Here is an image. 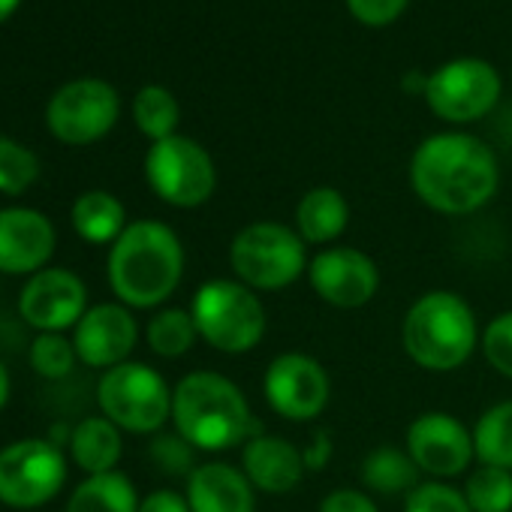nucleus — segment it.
<instances>
[{"label": "nucleus", "mask_w": 512, "mask_h": 512, "mask_svg": "<svg viewBox=\"0 0 512 512\" xmlns=\"http://www.w3.org/2000/svg\"><path fill=\"white\" fill-rule=\"evenodd\" d=\"M199 332L190 311L181 308H163L148 323V347L163 359H178L196 344Z\"/></svg>", "instance_id": "27"}, {"label": "nucleus", "mask_w": 512, "mask_h": 512, "mask_svg": "<svg viewBox=\"0 0 512 512\" xmlns=\"http://www.w3.org/2000/svg\"><path fill=\"white\" fill-rule=\"evenodd\" d=\"M136 341H139L136 317L130 314L127 305H115V302L88 308V314L79 320L73 332L79 362L91 368H103V371L121 362H130L127 356L133 353Z\"/></svg>", "instance_id": "16"}, {"label": "nucleus", "mask_w": 512, "mask_h": 512, "mask_svg": "<svg viewBox=\"0 0 512 512\" xmlns=\"http://www.w3.org/2000/svg\"><path fill=\"white\" fill-rule=\"evenodd\" d=\"M302 458H305L308 470H323L329 464V458H332V437H329V431H320L311 440V446L302 449Z\"/></svg>", "instance_id": "37"}, {"label": "nucleus", "mask_w": 512, "mask_h": 512, "mask_svg": "<svg viewBox=\"0 0 512 512\" xmlns=\"http://www.w3.org/2000/svg\"><path fill=\"white\" fill-rule=\"evenodd\" d=\"M256 488L244 470L226 461H205L187 476L190 512H256Z\"/></svg>", "instance_id": "19"}, {"label": "nucleus", "mask_w": 512, "mask_h": 512, "mask_svg": "<svg viewBox=\"0 0 512 512\" xmlns=\"http://www.w3.org/2000/svg\"><path fill=\"white\" fill-rule=\"evenodd\" d=\"M67 482V458L46 437L16 440L0 449V503L13 509H37L61 494Z\"/></svg>", "instance_id": "9"}, {"label": "nucleus", "mask_w": 512, "mask_h": 512, "mask_svg": "<svg viewBox=\"0 0 512 512\" xmlns=\"http://www.w3.org/2000/svg\"><path fill=\"white\" fill-rule=\"evenodd\" d=\"M139 497L127 473L109 470L88 476L67 500V512H139Z\"/></svg>", "instance_id": "23"}, {"label": "nucleus", "mask_w": 512, "mask_h": 512, "mask_svg": "<svg viewBox=\"0 0 512 512\" xmlns=\"http://www.w3.org/2000/svg\"><path fill=\"white\" fill-rule=\"evenodd\" d=\"M263 392L278 416L290 422H311L326 410L332 383L326 368L314 356L281 353L278 359H272L263 377Z\"/></svg>", "instance_id": "12"}, {"label": "nucleus", "mask_w": 512, "mask_h": 512, "mask_svg": "<svg viewBox=\"0 0 512 512\" xmlns=\"http://www.w3.org/2000/svg\"><path fill=\"white\" fill-rule=\"evenodd\" d=\"M73 229L88 244H115L127 229V211L109 190H88L73 202Z\"/></svg>", "instance_id": "22"}, {"label": "nucleus", "mask_w": 512, "mask_h": 512, "mask_svg": "<svg viewBox=\"0 0 512 512\" xmlns=\"http://www.w3.org/2000/svg\"><path fill=\"white\" fill-rule=\"evenodd\" d=\"M172 422L202 452L232 449L253 437L250 431L256 428L244 392L217 371H193L178 380L172 389Z\"/></svg>", "instance_id": "3"}, {"label": "nucleus", "mask_w": 512, "mask_h": 512, "mask_svg": "<svg viewBox=\"0 0 512 512\" xmlns=\"http://www.w3.org/2000/svg\"><path fill=\"white\" fill-rule=\"evenodd\" d=\"M121 452H124L121 428L106 416H88L70 431V455L88 476L115 470Z\"/></svg>", "instance_id": "21"}, {"label": "nucleus", "mask_w": 512, "mask_h": 512, "mask_svg": "<svg viewBox=\"0 0 512 512\" xmlns=\"http://www.w3.org/2000/svg\"><path fill=\"white\" fill-rule=\"evenodd\" d=\"M79 353L64 332H40L31 344V368L46 380H61L73 371Z\"/></svg>", "instance_id": "30"}, {"label": "nucleus", "mask_w": 512, "mask_h": 512, "mask_svg": "<svg viewBox=\"0 0 512 512\" xmlns=\"http://www.w3.org/2000/svg\"><path fill=\"white\" fill-rule=\"evenodd\" d=\"M139 512H190V503L184 494H178L172 488H160V491H151L139 503Z\"/></svg>", "instance_id": "36"}, {"label": "nucleus", "mask_w": 512, "mask_h": 512, "mask_svg": "<svg viewBox=\"0 0 512 512\" xmlns=\"http://www.w3.org/2000/svg\"><path fill=\"white\" fill-rule=\"evenodd\" d=\"M19 314L37 332L76 329L88 314V287L70 269H43L25 284L19 296Z\"/></svg>", "instance_id": "14"}, {"label": "nucleus", "mask_w": 512, "mask_h": 512, "mask_svg": "<svg viewBox=\"0 0 512 512\" xmlns=\"http://www.w3.org/2000/svg\"><path fill=\"white\" fill-rule=\"evenodd\" d=\"M362 485L377 491V494H401L413 491L419 485V467L410 458L407 449L398 446H377L362 458L359 467Z\"/></svg>", "instance_id": "24"}, {"label": "nucleus", "mask_w": 512, "mask_h": 512, "mask_svg": "<svg viewBox=\"0 0 512 512\" xmlns=\"http://www.w3.org/2000/svg\"><path fill=\"white\" fill-rule=\"evenodd\" d=\"M350 223V205L335 187H314L296 208V232L305 244H332Z\"/></svg>", "instance_id": "20"}, {"label": "nucleus", "mask_w": 512, "mask_h": 512, "mask_svg": "<svg viewBox=\"0 0 512 512\" xmlns=\"http://www.w3.org/2000/svg\"><path fill=\"white\" fill-rule=\"evenodd\" d=\"M7 401H10V371L4 362H0V410L7 407Z\"/></svg>", "instance_id": "39"}, {"label": "nucleus", "mask_w": 512, "mask_h": 512, "mask_svg": "<svg viewBox=\"0 0 512 512\" xmlns=\"http://www.w3.org/2000/svg\"><path fill=\"white\" fill-rule=\"evenodd\" d=\"M109 287L127 308L163 305L184 278V247L172 226L133 220L109 250Z\"/></svg>", "instance_id": "2"}, {"label": "nucleus", "mask_w": 512, "mask_h": 512, "mask_svg": "<svg viewBox=\"0 0 512 512\" xmlns=\"http://www.w3.org/2000/svg\"><path fill=\"white\" fill-rule=\"evenodd\" d=\"M308 281L323 302L353 311L377 296L380 269L356 247H326L308 263Z\"/></svg>", "instance_id": "13"}, {"label": "nucleus", "mask_w": 512, "mask_h": 512, "mask_svg": "<svg viewBox=\"0 0 512 512\" xmlns=\"http://www.w3.org/2000/svg\"><path fill=\"white\" fill-rule=\"evenodd\" d=\"M425 88H428V76H422V73H407L404 76V91L407 94H425Z\"/></svg>", "instance_id": "38"}, {"label": "nucleus", "mask_w": 512, "mask_h": 512, "mask_svg": "<svg viewBox=\"0 0 512 512\" xmlns=\"http://www.w3.org/2000/svg\"><path fill=\"white\" fill-rule=\"evenodd\" d=\"M22 0H0V22H7L16 10H19Z\"/></svg>", "instance_id": "40"}, {"label": "nucleus", "mask_w": 512, "mask_h": 512, "mask_svg": "<svg viewBox=\"0 0 512 512\" xmlns=\"http://www.w3.org/2000/svg\"><path fill=\"white\" fill-rule=\"evenodd\" d=\"M145 178L151 190L175 208H199L214 196L217 187L211 154L199 142L178 133L148 148Z\"/></svg>", "instance_id": "8"}, {"label": "nucleus", "mask_w": 512, "mask_h": 512, "mask_svg": "<svg viewBox=\"0 0 512 512\" xmlns=\"http://www.w3.org/2000/svg\"><path fill=\"white\" fill-rule=\"evenodd\" d=\"M199 338L229 356L250 353L266 338V305L241 281H205L190 305Z\"/></svg>", "instance_id": "6"}, {"label": "nucleus", "mask_w": 512, "mask_h": 512, "mask_svg": "<svg viewBox=\"0 0 512 512\" xmlns=\"http://www.w3.org/2000/svg\"><path fill=\"white\" fill-rule=\"evenodd\" d=\"M118 91L103 79H76L55 91L46 109L52 136L64 145L100 142L118 124Z\"/></svg>", "instance_id": "11"}, {"label": "nucleus", "mask_w": 512, "mask_h": 512, "mask_svg": "<svg viewBox=\"0 0 512 512\" xmlns=\"http://www.w3.org/2000/svg\"><path fill=\"white\" fill-rule=\"evenodd\" d=\"M97 404L109 422L133 434H157L172 419V389L160 371L142 362H121L103 371Z\"/></svg>", "instance_id": "7"}, {"label": "nucleus", "mask_w": 512, "mask_h": 512, "mask_svg": "<svg viewBox=\"0 0 512 512\" xmlns=\"http://www.w3.org/2000/svg\"><path fill=\"white\" fill-rule=\"evenodd\" d=\"M404 512H473L464 500V491L446 485V482H419L407 494Z\"/></svg>", "instance_id": "31"}, {"label": "nucleus", "mask_w": 512, "mask_h": 512, "mask_svg": "<svg viewBox=\"0 0 512 512\" xmlns=\"http://www.w3.org/2000/svg\"><path fill=\"white\" fill-rule=\"evenodd\" d=\"M482 353L488 359V365L503 374L506 380H512V311L497 314L482 335Z\"/></svg>", "instance_id": "32"}, {"label": "nucleus", "mask_w": 512, "mask_h": 512, "mask_svg": "<svg viewBox=\"0 0 512 512\" xmlns=\"http://www.w3.org/2000/svg\"><path fill=\"white\" fill-rule=\"evenodd\" d=\"M479 341L476 314L458 293L431 290L419 296L404 314L401 344L407 356L425 371L446 374L461 368Z\"/></svg>", "instance_id": "4"}, {"label": "nucleus", "mask_w": 512, "mask_h": 512, "mask_svg": "<svg viewBox=\"0 0 512 512\" xmlns=\"http://www.w3.org/2000/svg\"><path fill=\"white\" fill-rule=\"evenodd\" d=\"M407 452L419 470H425L437 479L461 476L470 467V461L476 458L473 431H467L464 422L455 419L452 413H440V410L422 413L410 422Z\"/></svg>", "instance_id": "15"}, {"label": "nucleus", "mask_w": 512, "mask_h": 512, "mask_svg": "<svg viewBox=\"0 0 512 512\" xmlns=\"http://www.w3.org/2000/svg\"><path fill=\"white\" fill-rule=\"evenodd\" d=\"M148 455H151V461L163 470V473H169V476H178V473H193L196 467H193V446L175 431V434H154V440H151V446H148Z\"/></svg>", "instance_id": "33"}, {"label": "nucleus", "mask_w": 512, "mask_h": 512, "mask_svg": "<svg viewBox=\"0 0 512 512\" xmlns=\"http://www.w3.org/2000/svg\"><path fill=\"white\" fill-rule=\"evenodd\" d=\"M55 226L34 208H0V275H37L55 253Z\"/></svg>", "instance_id": "17"}, {"label": "nucleus", "mask_w": 512, "mask_h": 512, "mask_svg": "<svg viewBox=\"0 0 512 512\" xmlns=\"http://www.w3.org/2000/svg\"><path fill=\"white\" fill-rule=\"evenodd\" d=\"M308 263L302 235L278 220H253L229 244V266L253 293L287 290L308 272Z\"/></svg>", "instance_id": "5"}, {"label": "nucleus", "mask_w": 512, "mask_h": 512, "mask_svg": "<svg viewBox=\"0 0 512 512\" xmlns=\"http://www.w3.org/2000/svg\"><path fill=\"white\" fill-rule=\"evenodd\" d=\"M37 178H40V157L28 145L0 133V193L22 196L37 184Z\"/></svg>", "instance_id": "29"}, {"label": "nucleus", "mask_w": 512, "mask_h": 512, "mask_svg": "<svg viewBox=\"0 0 512 512\" xmlns=\"http://www.w3.org/2000/svg\"><path fill=\"white\" fill-rule=\"evenodd\" d=\"M320 512H380L377 503L359 488H335L323 497Z\"/></svg>", "instance_id": "35"}, {"label": "nucleus", "mask_w": 512, "mask_h": 512, "mask_svg": "<svg viewBox=\"0 0 512 512\" xmlns=\"http://www.w3.org/2000/svg\"><path fill=\"white\" fill-rule=\"evenodd\" d=\"M407 4H410V0H347L353 19L368 25V28L392 25L407 10Z\"/></svg>", "instance_id": "34"}, {"label": "nucleus", "mask_w": 512, "mask_h": 512, "mask_svg": "<svg viewBox=\"0 0 512 512\" xmlns=\"http://www.w3.org/2000/svg\"><path fill=\"white\" fill-rule=\"evenodd\" d=\"M500 100V73L482 58H455L428 76L425 103L449 124L485 118Z\"/></svg>", "instance_id": "10"}, {"label": "nucleus", "mask_w": 512, "mask_h": 512, "mask_svg": "<svg viewBox=\"0 0 512 512\" xmlns=\"http://www.w3.org/2000/svg\"><path fill=\"white\" fill-rule=\"evenodd\" d=\"M241 470L253 488L266 494H287L302 485L308 467L296 443L278 434H256L244 443Z\"/></svg>", "instance_id": "18"}, {"label": "nucleus", "mask_w": 512, "mask_h": 512, "mask_svg": "<svg viewBox=\"0 0 512 512\" xmlns=\"http://www.w3.org/2000/svg\"><path fill=\"white\" fill-rule=\"evenodd\" d=\"M464 500L473 512H512V470L482 464L470 473Z\"/></svg>", "instance_id": "28"}, {"label": "nucleus", "mask_w": 512, "mask_h": 512, "mask_svg": "<svg viewBox=\"0 0 512 512\" xmlns=\"http://www.w3.org/2000/svg\"><path fill=\"white\" fill-rule=\"evenodd\" d=\"M178 118V100L163 85H145L133 100V121L151 142L175 136Z\"/></svg>", "instance_id": "26"}, {"label": "nucleus", "mask_w": 512, "mask_h": 512, "mask_svg": "<svg viewBox=\"0 0 512 512\" xmlns=\"http://www.w3.org/2000/svg\"><path fill=\"white\" fill-rule=\"evenodd\" d=\"M410 184L428 208L458 217L491 202L500 184V166L482 139L470 133H437L413 151Z\"/></svg>", "instance_id": "1"}, {"label": "nucleus", "mask_w": 512, "mask_h": 512, "mask_svg": "<svg viewBox=\"0 0 512 512\" xmlns=\"http://www.w3.org/2000/svg\"><path fill=\"white\" fill-rule=\"evenodd\" d=\"M473 452L482 464L512 470V401L488 407L473 425Z\"/></svg>", "instance_id": "25"}]
</instances>
